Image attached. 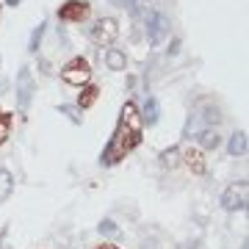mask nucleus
Returning <instances> with one entry per match:
<instances>
[{
	"label": "nucleus",
	"instance_id": "obj_1",
	"mask_svg": "<svg viewBox=\"0 0 249 249\" xmlns=\"http://www.w3.org/2000/svg\"><path fill=\"white\" fill-rule=\"evenodd\" d=\"M142 136H144L142 114H139L133 100H127L122 106V111H119V122L114 127L111 142L106 144V150L100 152V166H116L119 160L127 158L142 144Z\"/></svg>",
	"mask_w": 249,
	"mask_h": 249
},
{
	"label": "nucleus",
	"instance_id": "obj_2",
	"mask_svg": "<svg viewBox=\"0 0 249 249\" xmlns=\"http://www.w3.org/2000/svg\"><path fill=\"white\" fill-rule=\"evenodd\" d=\"M219 122H222V111H219V106L211 103V100H202V103L191 111V116H188L186 136H191V133L196 136L199 130H205V124H208V127H219Z\"/></svg>",
	"mask_w": 249,
	"mask_h": 249
},
{
	"label": "nucleus",
	"instance_id": "obj_3",
	"mask_svg": "<svg viewBox=\"0 0 249 249\" xmlns=\"http://www.w3.org/2000/svg\"><path fill=\"white\" fill-rule=\"evenodd\" d=\"M61 80L67 83V86H86L91 80V67L86 58H72V61H67L61 67Z\"/></svg>",
	"mask_w": 249,
	"mask_h": 249
},
{
	"label": "nucleus",
	"instance_id": "obj_4",
	"mask_svg": "<svg viewBox=\"0 0 249 249\" xmlns=\"http://www.w3.org/2000/svg\"><path fill=\"white\" fill-rule=\"evenodd\" d=\"M89 36H91V42L100 45V47L114 45L116 36H119V22H116L114 17H100V19H94V25L89 28Z\"/></svg>",
	"mask_w": 249,
	"mask_h": 249
},
{
	"label": "nucleus",
	"instance_id": "obj_5",
	"mask_svg": "<svg viewBox=\"0 0 249 249\" xmlns=\"http://www.w3.org/2000/svg\"><path fill=\"white\" fill-rule=\"evenodd\" d=\"M31 100H34V72H31V67H22L17 72V108L22 114L28 111Z\"/></svg>",
	"mask_w": 249,
	"mask_h": 249
},
{
	"label": "nucleus",
	"instance_id": "obj_6",
	"mask_svg": "<svg viewBox=\"0 0 249 249\" xmlns=\"http://www.w3.org/2000/svg\"><path fill=\"white\" fill-rule=\"evenodd\" d=\"M172 25H169V17L163 14V11H155L150 19H147V39H150L152 47L163 45V39L169 36Z\"/></svg>",
	"mask_w": 249,
	"mask_h": 249
},
{
	"label": "nucleus",
	"instance_id": "obj_7",
	"mask_svg": "<svg viewBox=\"0 0 249 249\" xmlns=\"http://www.w3.org/2000/svg\"><path fill=\"white\" fill-rule=\"evenodd\" d=\"M91 14V3L89 0H67L58 9V19L61 22H83Z\"/></svg>",
	"mask_w": 249,
	"mask_h": 249
},
{
	"label": "nucleus",
	"instance_id": "obj_8",
	"mask_svg": "<svg viewBox=\"0 0 249 249\" xmlns=\"http://www.w3.org/2000/svg\"><path fill=\"white\" fill-rule=\"evenodd\" d=\"M247 183H241V186H227L222 191V208L224 211H244L247 208Z\"/></svg>",
	"mask_w": 249,
	"mask_h": 249
},
{
	"label": "nucleus",
	"instance_id": "obj_9",
	"mask_svg": "<svg viewBox=\"0 0 249 249\" xmlns=\"http://www.w3.org/2000/svg\"><path fill=\"white\" fill-rule=\"evenodd\" d=\"M183 163L188 166V172H191V175H205V172H208V163H205L202 152L194 150V147L183 152Z\"/></svg>",
	"mask_w": 249,
	"mask_h": 249
},
{
	"label": "nucleus",
	"instance_id": "obj_10",
	"mask_svg": "<svg viewBox=\"0 0 249 249\" xmlns=\"http://www.w3.org/2000/svg\"><path fill=\"white\" fill-rule=\"evenodd\" d=\"M155 3L158 0H130L127 6H130V14L136 19H150L155 14Z\"/></svg>",
	"mask_w": 249,
	"mask_h": 249
},
{
	"label": "nucleus",
	"instance_id": "obj_11",
	"mask_svg": "<svg viewBox=\"0 0 249 249\" xmlns=\"http://www.w3.org/2000/svg\"><path fill=\"white\" fill-rule=\"evenodd\" d=\"M106 67H108L111 72L127 70V53H124V50H116V47L106 50Z\"/></svg>",
	"mask_w": 249,
	"mask_h": 249
},
{
	"label": "nucleus",
	"instance_id": "obj_12",
	"mask_svg": "<svg viewBox=\"0 0 249 249\" xmlns=\"http://www.w3.org/2000/svg\"><path fill=\"white\" fill-rule=\"evenodd\" d=\"M196 142H199V147H202V150H219L222 136H219V130H216V127H205V130H199V133H196Z\"/></svg>",
	"mask_w": 249,
	"mask_h": 249
},
{
	"label": "nucleus",
	"instance_id": "obj_13",
	"mask_svg": "<svg viewBox=\"0 0 249 249\" xmlns=\"http://www.w3.org/2000/svg\"><path fill=\"white\" fill-rule=\"evenodd\" d=\"M158 158H160V166L163 169H178L180 163H183V150L180 147H166Z\"/></svg>",
	"mask_w": 249,
	"mask_h": 249
},
{
	"label": "nucleus",
	"instance_id": "obj_14",
	"mask_svg": "<svg viewBox=\"0 0 249 249\" xmlns=\"http://www.w3.org/2000/svg\"><path fill=\"white\" fill-rule=\"evenodd\" d=\"M97 94H100V86H94V83H86V86H80V94H78V108H91L94 103H97Z\"/></svg>",
	"mask_w": 249,
	"mask_h": 249
},
{
	"label": "nucleus",
	"instance_id": "obj_15",
	"mask_svg": "<svg viewBox=\"0 0 249 249\" xmlns=\"http://www.w3.org/2000/svg\"><path fill=\"white\" fill-rule=\"evenodd\" d=\"M160 119V106L155 97H147V103H144V111H142V124H158Z\"/></svg>",
	"mask_w": 249,
	"mask_h": 249
},
{
	"label": "nucleus",
	"instance_id": "obj_16",
	"mask_svg": "<svg viewBox=\"0 0 249 249\" xmlns=\"http://www.w3.org/2000/svg\"><path fill=\"white\" fill-rule=\"evenodd\" d=\"M227 152H230L232 158H238V155H247V133H244V130H235V133L230 136Z\"/></svg>",
	"mask_w": 249,
	"mask_h": 249
},
{
	"label": "nucleus",
	"instance_id": "obj_17",
	"mask_svg": "<svg viewBox=\"0 0 249 249\" xmlns=\"http://www.w3.org/2000/svg\"><path fill=\"white\" fill-rule=\"evenodd\" d=\"M14 194V175L9 169H0V205Z\"/></svg>",
	"mask_w": 249,
	"mask_h": 249
},
{
	"label": "nucleus",
	"instance_id": "obj_18",
	"mask_svg": "<svg viewBox=\"0 0 249 249\" xmlns=\"http://www.w3.org/2000/svg\"><path fill=\"white\" fill-rule=\"evenodd\" d=\"M97 232L100 235H106V238H119V235H122V230L116 227L114 219H103V222L97 224Z\"/></svg>",
	"mask_w": 249,
	"mask_h": 249
},
{
	"label": "nucleus",
	"instance_id": "obj_19",
	"mask_svg": "<svg viewBox=\"0 0 249 249\" xmlns=\"http://www.w3.org/2000/svg\"><path fill=\"white\" fill-rule=\"evenodd\" d=\"M9 136H11V114L0 108V147L9 142Z\"/></svg>",
	"mask_w": 249,
	"mask_h": 249
},
{
	"label": "nucleus",
	"instance_id": "obj_20",
	"mask_svg": "<svg viewBox=\"0 0 249 249\" xmlns=\"http://www.w3.org/2000/svg\"><path fill=\"white\" fill-rule=\"evenodd\" d=\"M45 22H39V25L34 28V34H31V42H28V50L31 53H39V45H42V36H45Z\"/></svg>",
	"mask_w": 249,
	"mask_h": 249
},
{
	"label": "nucleus",
	"instance_id": "obj_21",
	"mask_svg": "<svg viewBox=\"0 0 249 249\" xmlns=\"http://www.w3.org/2000/svg\"><path fill=\"white\" fill-rule=\"evenodd\" d=\"M58 114L70 116V122H72V124H83V116H80V108H75V106H58Z\"/></svg>",
	"mask_w": 249,
	"mask_h": 249
},
{
	"label": "nucleus",
	"instance_id": "obj_22",
	"mask_svg": "<svg viewBox=\"0 0 249 249\" xmlns=\"http://www.w3.org/2000/svg\"><path fill=\"white\" fill-rule=\"evenodd\" d=\"M180 249H205V244H202V241H186Z\"/></svg>",
	"mask_w": 249,
	"mask_h": 249
},
{
	"label": "nucleus",
	"instance_id": "obj_23",
	"mask_svg": "<svg viewBox=\"0 0 249 249\" xmlns=\"http://www.w3.org/2000/svg\"><path fill=\"white\" fill-rule=\"evenodd\" d=\"M178 47H180V39H175V42L169 45V55H178V53H180Z\"/></svg>",
	"mask_w": 249,
	"mask_h": 249
},
{
	"label": "nucleus",
	"instance_id": "obj_24",
	"mask_svg": "<svg viewBox=\"0 0 249 249\" xmlns=\"http://www.w3.org/2000/svg\"><path fill=\"white\" fill-rule=\"evenodd\" d=\"M6 6H14V9H17V6H19V0H6Z\"/></svg>",
	"mask_w": 249,
	"mask_h": 249
},
{
	"label": "nucleus",
	"instance_id": "obj_25",
	"mask_svg": "<svg viewBox=\"0 0 249 249\" xmlns=\"http://www.w3.org/2000/svg\"><path fill=\"white\" fill-rule=\"evenodd\" d=\"M97 249H119V247H114V244H103V247H97Z\"/></svg>",
	"mask_w": 249,
	"mask_h": 249
},
{
	"label": "nucleus",
	"instance_id": "obj_26",
	"mask_svg": "<svg viewBox=\"0 0 249 249\" xmlns=\"http://www.w3.org/2000/svg\"><path fill=\"white\" fill-rule=\"evenodd\" d=\"M114 3H122V0H114Z\"/></svg>",
	"mask_w": 249,
	"mask_h": 249
},
{
	"label": "nucleus",
	"instance_id": "obj_27",
	"mask_svg": "<svg viewBox=\"0 0 249 249\" xmlns=\"http://www.w3.org/2000/svg\"><path fill=\"white\" fill-rule=\"evenodd\" d=\"M0 9H3V3H0Z\"/></svg>",
	"mask_w": 249,
	"mask_h": 249
},
{
	"label": "nucleus",
	"instance_id": "obj_28",
	"mask_svg": "<svg viewBox=\"0 0 249 249\" xmlns=\"http://www.w3.org/2000/svg\"><path fill=\"white\" fill-rule=\"evenodd\" d=\"M0 64H3V61H0Z\"/></svg>",
	"mask_w": 249,
	"mask_h": 249
}]
</instances>
